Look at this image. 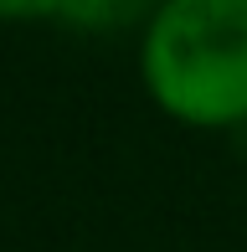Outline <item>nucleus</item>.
<instances>
[{
	"instance_id": "nucleus-1",
	"label": "nucleus",
	"mask_w": 247,
	"mask_h": 252,
	"mask_svg": "<svg viewBox=\"0 0 247 252\" xmlns=\"http://www.w3.org/2000/svg\"><path fill=\"white\" fill-rule=\"evenodd\" d=\"M139 83L185 129H242L247 0H154L139 26Z\"/></svg>"
},
{
	"instance_id": "nucleus-2",
	"label": "nucleus",
	"mask_w": 247,
	"mask_h": 252,
	"mask_svg": "<svg viewBox=\"0 0 247 252\" xmlns=\"http://www.w3.org/2000/svg\"><path fill=\"white\" fill-rule=\"evenodd\" d=\"M139 5L150 10L154 0H57V21L77 26V31H108L119 21H129Z\"/></svg>"
},
{
	"instance_id": "nucleus-3",
	"label": "nucleus",
	"mask_w": 247,
	"mask_h": 252,
	"mask_svg": "<svg viewBox=\"0 0 247 252\" xmlns=\"http://www.w3.org/2000/svg\"><path fill=\"white\" fill-rule=\"evenodd\" d=\"M0 21H5V26H36V21H57V0H0Z\"/></svg>"
}]
</instances>
